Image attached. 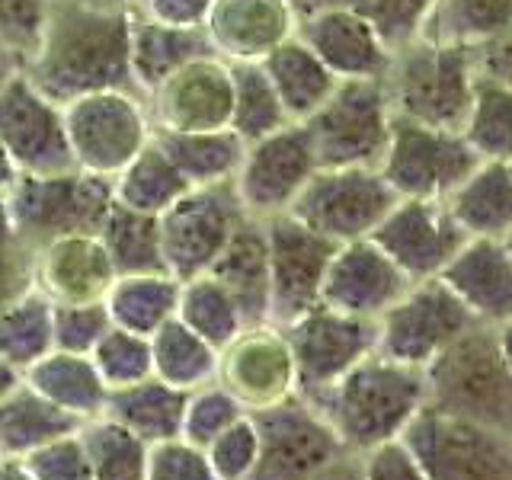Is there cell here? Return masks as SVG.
<instances>
[{"mask_svg": "<svg viewBox=\"0 0 512 480\" xmlns=\"http://www.w3.org/2000/svg\"><path fill=\"white\" fill-rule=\"evenodd\" d=\"M128 16L132 7L48 0L42 36L20 71L58 106L100 90H135L128 68Z\"/></svg>", "mask_w": 512, "mask_h": 480, "instance_id": "1", "label": "cell"}, {"mask_svg": "<svg viewBox=\"0 0 512 480\" xmlns=\"http://www.w3.org/2000/svg\"><path fill=\"white\" fill-rule=\"evenodd\" d=\"M308 404L320 410L343 452L362 455L388 439H400L413 416L426 407L423 368L372 352Z\"/></svg>", "mask_w": 512, "mask_h": 480, "instance_id": "2", "label": "cell"}, {"mask_svg": "<svg viewBox=\"0 0 512 480\" xmlns=\"http://www.w3.org/2000/svg\"><path fill=\"white\" fill-rule=\"evenodd\" d=\"M426 407L512 432L509 327L474 324L423 365Z\"/></svg>", "mask_w": 512, "mask_h": 480, "instance_id": "3", "label": "cell"}, {"mask_svg": "<svg viewBox=\"0 0 512 480\" xmlns=\"http://www.w3.org/2000/svg\"><path fill=\"white\" fill-rule=\"evenodd\" d=\"M477 80L474 48L439 39H416L391 58L384 90L394 116L429 128L461 132Z\"/></svg>", "mask_w": 512, "mask_h": 480, "instance_id": "4", "label": "cell"}, {"mask_svg": "<svg viewBox=\"0 0 512 480\" xmlns=\"http://www.w3.org/2000/svg\"><path fill=\"white\" fill-rule=\"evenodd\" d=\"M13 234L32 253L48 240L68 234H96L106 208L112 205V180L84 170L26 176L4 192Z\"/></svg>", "mask_w": 512, "mask_h": 480, "instance_id": "5", "label": "cell"}, {"mask_svg": "<svg viewBox=\"0 0 512 480\" xmlns=\"http://www.w3.org/2000/svg\"><path fill=\"white\" fill-rule=\"evenodd\" d=\"M301 125L311 138L317 170L378 167L391 128L384 80H340Z\"/></svg>", "mask_w": 512, "mask_h": 480, "instance_id": "6", "label": "cell"}, {"mask_svg": "<svg viewBox=\"0 0 512 480\" xmlns=\"http://www.w3.org/2000/svg\"><path fill=\"white\" fill-rule=\"evenodd\" d=\"M429 480H512V432L423 407L404 429Z\"/></svg>", "mask_w": 512, "mask_h": 480, "instance_id": "7", "label": "cell"}, {"mask_svg": "<svg viewBox=\"0 0 512 480\" xmlns=\"http://www.w3.org/2000/svg\"><path fill=\"white\" fill-rule=\"evenodd\" d=\"M61 112L74 167L84 173L109 176V180L154 135L148 103L138 90L87 93L61 106Z\"/></svg>", "mask_w": 512, "mask_h": 480, "instance_id": "8", "label": "cell"}, {"mask_svg": "<svg viewBox=\"0 0 512 480\" xmlns=\"http://www.w3.org/2000/svg\"><path fill=\"white\" fill-rule=\"evenodd\" d=\"M480 164L461 132L429 128L413 119L394 116L388 128L378 173L397 199H445L464 176Z\"/></svg>", "mask_w": 512, "mask_h": 480, "instance_id": "9", "label": "cell"}, {"mask_svg": "<svg viewBox=\"0 0 512 480\" xmlns=\"http://www.w3.org/2000/svg\"><path fill=\"white\" fill-rule=\"evenodd\" d=\"M394 202V189L384 183L378 167H327L314 170L288 215L340 247L365 240Z\"/></svg>", "mask_w": 512, "mask_h": 480, "instance_id": "10", "label": "cell"}, {"mask_svg": "<svg viewBox=\"0 0 512 480\" xmlns=\"http://www.w3.org/2000/svg\"><path fill=\"white\" fill-rule=\"evenodd\" d=\"M244 218L231 183L186 189L157 215L164 269L176 282L205 276Z\"/></svg>", "mask_w": 512, "mask_h": 480, "instance_id": "11", "label": "cell"}, {"mask_svg": "<svg viewBox=\"0 0 512 480\" xmlns=\"http://www.w3.org/2000/svg\"><path fill=\"white\" fill-rule=\"evenodd\" d=\"M250 420L256 426V464L247 480H311L343 455L327 420L301 394L253 410Z\"/></svg>", "mask_w": 512, "mask_h": 480, "instance_id": "12", "label": "cell"}, {"mask_svg": "<svg viewBox=\"0 0 512 480\" xmlns=\"http://www.w3.org/2000/svg\"><path fill=\"white\" fill-rule=\"evenodd\" d=\"M471 324V311L439 279L413 282L375 320V352L391 362L423 368Z\"/></svg>", "mask_w": 512, "mask_h": 480, "instance_id": "13", "label": "cell"}, {"mask_svg": "<svg viewBox=\"0 0 512 480\" xmlns=\"http://www.w3.org/2000/svg\"><path fill=\"white\" fill-rule=\"evenodd\" d=\"M295 365V394L304 400L327 391L352 365L375 352V320L349 317L314 304L311 311L279 327Z\"/></svg>", "mask_w": 512, "mask_h": 480, "instance_id": "14", "label": "cell"}, {"mask_svg": "<svg viewBox=\"0 0 512 480\" xmlns=\"http://www.w3.org/2000/svg\"><path fill=\"white\" fill-rule=\"evenodd\" d=\"M314 170L317 160L308 132L301 122H288L279 132L247 144L231 186L247 218L269 221L292 208Z\"/></svg>", "mask_w": 512, "mask_h": 480, "instance_id": "15", "label": "cell"}, {"mask_svg": "<svg viewBox=\"0 0 512 480\" xmlns=\"http://www.w3.org/2000/svg\"><path fill=\"white\" fill-rule=\"evenodd\" d=\"M0 148L26 176L77 170L61 106L32 87L20 68L10 71L0 84Z\"/></svg>", "mask_w": 512, "mask_h": 480, "instance_id": "16", "label": "cell"}, {"mask_svg": "<svg viewBox=\"0 0 512 480\" xmlns=\"http://www.w3.org/2000/svg\"><path fill=\"white\" fill-rule=\"evenodd\" d=\"M263 224L269 250V324L285 327L320 304V285L336 244L304 228L288 212Z\"/></svg>", "mask_w": 512, "mask_h": 480, "instance_id": "17", "label": "cell"}, {"mask_svg": "<svg viewBox=\"0 0 512 480\" xmlns=\"http://www.w3.org/2000/svg\"><path fill=\"white\" fill-rule=\"evenodd\" d=\"M368 240L410 282L436 279L442 266L468 240L439 199H397Z\"/></svg>", "mask_w": 512, "mask_h": 480, "instance_id": "18", "label": "cell"}, {"mask_svg": "<svg viewBox=\"0 0 512 480\" xmlns=\"http://www.w3.org/2000/svg\"><path fill=\"white\" fill-rule=\"evenodd\" d=\"M154 132H212L231 122V64L202 55L144 96Z\"/></svg>", "mask_w": 512, "mask_h": 480, "instance_id": "19", "label": "cell"}, {"mask_svg": "<svg viewBox=\"0 0 512 480\" xmlns=\"http://www.w3.org/2000/svg\"><path fill=\"white\" fill-rule=\"evenodd\" d=\"M215 381L228 391L247 413L279 404L295 394L292 352L279 327L256 324L240 330L218 352Z\"/></svg>", "mask_w": 512, "mask_h": 480, "instance_id": "20", "label": "cell"}, {"mask_svg": "<svg viewBox=\"0 0 512 480\" xmlns=\"http://www.w3.org/2000/svg\"><path fill=\"white\" fill-rule=\"evenodd\" d=\"M295 36L336 80H384L391 52L359 13L346 7H295Z\"/></svg>", "mask_w": 512, "mask_h": 480, "instance_id": "21", "label": "cell"}, {"mask_svg": "<svg viewBox=\"0 0 512 480\" xmlns=\"http://www.w3.org/2000/svg\"><path fill=\"white\" fill-rule=\"evenodd\" d=\"M410 285L404 272L365 237L333 250L320 285V304L349 317L378 320Z\"/></svg>", "mask_w": 512, "mask_h": 480, "instance_id": "22", "label": "cell"}, {"mask_svg": "<svg viewBox=\"0 0 512 480\" xmlns=\"http://www.w3.org/2000/svg\"><path fill=\"white\" fill-rule=\"evenodd\" d=\"M480 324H512V250L509 240L468 237L436 276Z\"/></svg>", "mask_w": 512, "mask_h": 480, "instance_id": "23", "label": "cell"}, {"mask_svg": "<svg viewBox=\"0 0 512 480\" xmlns=\"http://www.w3.org/2000/svg\"><path fill=\"white\" fill-rule=\"evenodd\" d=\"M202 32L224 61H260L279 42L295 36L292 0H215Z\"/></svg>", "mask_w": 512, "mask_h": 480, "instance_id": "24", "label": "cell"}, {"mask_svg": "<svg viewBox=\"0 0 512 480\" xmlns=\"http://www.w3.org/2000/svg\"><path fill=\"white\" fill-rule=\"evenodd\" d=\"M112 282L116 269L96 234H68L32 253V285L52 304L103 301Z\"/></svg>", "mask_w": 512, "mask_h": 480, "instance_id": "25", "label": "cell"}, {"mask_svg": "<svg viewBox=\"0 0 512 480\" xmlns=\"http://www.w3.org/2000/svg\"><path fill=\"white\" fill-rule=\"evenodd\" d=\"M202 55H215L202 29L157 23L132 7V16H128V68H132V84L141 96L157 90L173 71H180L183 64Z\"/></svg>", "mask_w": 512, "mask_h": 480, "instance_id": "26", "label": "cell"}, {"mask_svg": "<svg viewBox=\"0 0 512 480\" xmlns=\"http://www.w3.org/2000/svg\"><path fill=\"white\" fill-rule=\"evenodd\" d=\"M208 276L228 288L237 301L247 327L269 324V250H266V224L244 218L208 269Z\"/></svg>", "mask_w": 512, "mask_h": 480, "instance_id": "27", "label": "cell"}, {"mask_svg": "<svg viewBox=\"0 0 512 480\" xmlns=\"http://www.w3.org/2000/svg\"><path fill=\"white\" fill-rule=\"evenodd\" d=\"M442 205L468 237L509 240L512 164L509 160H480V164L442 199Z\"/></svg>", "mask_w": 512, "mask_h": 480, "instance_id": "28", "label": "cell"}, {"mask_svg": "<svg viewBox=\"0 0 512 480\" xmlns=\"http://www.w3.org/2000/svg\"><path fill=\"white\" fill-rule=\"evenodd\" d=\"M23 381L36 394L52 400L58 410L71 413L80 423L103 416L106 397H109V388L103 384L100 372L93 368L90 356H80V352L52 349L48 356H42L39 362H32L26 368Z\"/></svg>", "mask_w": 512, "mask_h": 480, "instance_id": "29", "label": "cell"}, {"mask_svg": "<svg viewBox=\"0 0 512 480\" xmlns=\"http://www.w3.org/2000/svg\"><path fill=\"white\" fill-rule=\"evenodd\" d=\"M260 68L276 90L288 122H304L340 84L298 36H288L272 52H266L260 58Z\"/></svg>", "mask_w": 512, "mask_h": 480, "instance_id": "30", "label": "cell"}, {"mask_svg": "<svg viewBox=\"0 0 512 480\" xmlns=\"http://www.w3.org/2000/svg\"><path fill=\"white\" fill-rule=\"evenodd\" d=\"M183 407L186 394L151 375L138 384H128V388L109 391L103 416L138 436L144 445H157L180 436Z\"/></svg>", "mask_w": 512, "mask_h": 480, "instance_id": "31", "label": "cell"}, {"mask_svg": "<svg viewBox=\"0 0 512 480\" xmlns=\"http://www.w3.org/2000/svg\"><path fill=\"white\" fill-rule=\"evenodd\" d=\"M80 420L58 410L26 381L0 397V458H26L36 448L77 432Z\"/></svg>", "mask_w": 512, "mask_h": 480, "instance_id": "32", "label": "cell"}, {"mask_svg": "<svg viewBox=\"0 0 512 480\" xmlns=\"http://www.w3.org/2000/svg\"><path fill=\"white\" fill-rule=\"evenodd\" d=\"M154 144L186 186H215L231 183L244 160L247 144L231 128H212V132H154Z\"/></svg>", "mask_w": 512, "mask_h": 480, "instance_id": "33", "label": "cell"}, {"mask_svg": "<svg viewBox=\"0 0 512 480\" xmlns=\"http://www.w3.org/2000/svg\"><path fill=\"white\" fill-rule=\"evenodd\" d=\"M180 282L170 272H144V276H116L103 295L112 327L151 336L170 317H176Z\"/></svg>", "mask_w": 512, "mask_h": 480, "instance_id": "34", "label": "cell"}, {"mask_svg": "<svg viewBox=\"0 0 512 480\" xmlns=\"http://www.w3.org/2000/svg\"><path fill=\"white\" fill-rule=\"evenodd\" d=\"M96 240L103 244L116 276H144V272H167L160 256L157 215H144L135 208L112 202L96 228Z\"/></svg>", "mask_w": 512, "mask_h": 480, "instance_id": "35", "label": "cell"}, {"mask_svg": "<svg viewBox=\"0 0 512 480\" xmlns=\"http://www.w3.org/2000/svg\"><path fill=\"white\" fill-rule=\"evenodd\" d=\"M151 372L157 381L189 394L215 381L218 349L192 333L183 320L170 317L164 327L151 333Z\"/></svg>", "mask_w": 512, "mask_h": 480, "instance_id": "36", "label": "cell"}, {"mask_svg": "<svg viewBox=\"0 0 512 480\" xmlns=\"http://www.w3.org/2000/svg\"><path fill=\"white\" fill-rule=\"evenodd\" d=\"M189 186L164 151L151 141L128 160V164L112 176V202H119L125 208H135L144 215H160L167 205H173L183 196Z\"/></svg>", "mask_w": 512, "mask_h": 480, "instance_id": "37", "label": "cell"}, {"mask_svg": "<svg viewBox=\"0 0 512 480\" xmlns=\"http://www.w3.org/2000/svg\"><path fill=\"white\" fill-rule=\"evenodd\" d=\"M461 138L471 144L480 160L512 157V80L477 74Z\"/></svg>", "mask_w": 512, "mask_h": 480, "instance_id": "38", "label": "cell"}, {"mask_svg": "<svg viewBox=\"0 0 512 480\" xmlns=\"http://www.w3.org/2000/svg\"><path fill=\"white\" fill-rule=\"evenodd\" d=\"M52 349V301L32 285L0 311V359L23 375Z\"/></svg>", "mask_w": 512, "mask_h": 480, "instance_id": "39", "label": "cell"}, {"mask_svg": "<svg viewBox=\"0 0 512 480\" xmlns=\"http://www.w3.org/2000/svg\"><path fill=\"white\" fill-rule=\"evenodd\" d=\"M176 320L202 336L208 346L218 352L228 346L240 330H247V320L240 314L237 301L228 295V288L212 276H196L180 282V301H176Z\"/></svg>", "mask_w": 512, "mask_h": 480, "instance_id": "40", "label": "cell"}, {"mask_svg": "<svg viewBox=\"0 0 512 480\" xmlns=\"http://www.w3.org/2000/svg\"><path fill=\"white\" fill-rule=\"evenodd\" d=\"M231 64V132L250 144L288 125V116L263 74L260 61H228Z\"/></svg>", "mask_w": 512, "mask_h": 480, "instance_id": "41", "label": "cell"}, {"mask_svg": "<svg viewBox=\"0 0 512 480\" xmlns=\"http://www.w3.org/2000/svg\"><path fill=\"white\" fill-rule=\"evenodd\" d=\"M512 0H436L423 39L484 45L509 36Z\"/></svg>", "mask_w": 512, "mask_h": 480, "instance_id": "42", "label": "cell"}, {"mask_svg": "<svg viewBox=\"0 0 512 480\" xmlns=\"http://www.w3.org/2000/svg\"><path fill=\"white\" fill-rule=\"evenodd\" d=\"M77 436L87 452L93 480H144L148 445L119 423L96 416L77 426Z\"/></svg>", "mask_w": 512, "mask_h": 480, "instance_id": "43", "label": "cell"}, {"mask_svg": "<svg viewBox=\"0 0 512 480\" xmlns=\"http://www.w3.org/2000/svg\"><path fill=\"white\" fill-rule=\"evenodd\" d=\"M295 7H346L359 13L388 45V52L397 55L400 48L423 39L436 0H295Z\"/></svg>", "mask_w": 512, "mask_h": 480, "instance_id": "44", "label": "cell"}, {"mask_svg": "<svg viewBox=\"0 0 512 480\" xmlns=\"http://www.w3.org/2000/svg\"><path fill=\"white\" fill-rule=\"evenodd\" d=\"M93 368L100 372L109 391L128 388L144 378H151V336H141L122 327H109L103 340L90 352Z\"/></svg>", "mask_w": 512, "mask_h": 480, "instance_id": "45", "label": "cell"}, {"mask_svg": "<svg viewBox=\"0 0 512 480\" xmlns=\"http://www.w3.org/2000/svg\"><path fill=\"white\" fill-rule=\"evenodd\" d=\"M240 416H247V410L221 388L218 381H208L202 388L186 394L183 407V423H180V439L189 445L205 448L215 436H221L231 423H237Z\"/></svg>", "mask_w": 512, "mask_h": 480, "instance_id": "46", "label": "cell"}, {"mask_svg": "<svg viewBox=\"0 0 512 480\" xmlns=\"http://www.w3.org/2000/svg\"><path fill=\"white\" fill-rule=\"evenodd\" d=\"M112 327L103 301H77V304H52V346L61 352H80L90 356L93 346L103 340Z\"/></svg>", "mask_w": 512, "mask_h": 480, "instance_id": "47", "label": "cell"}, {"mask_svg": "<svg viewBox=\"0 0 512 480\" xmlns=\"http://www.w3.org/2000/svg\"><path fill=\"white\" fill-rule=\"evenodd\" d=\"M202 452L208 458V468H212L215 480H247L256 464V426L250 420V413L231 423Z\"/></svg>", "mask_w": 512, "mask_h": 480, "instance_id": "48", "label": "cell"}, {"mask_svg": "<svg viewBox=\"0 0 512 480\" xmlns=\"http://www.w3.org/2000/svg\"><path fill=\"white\" fill-rule=\"evenodd\" d=\"M48 16V0H0V48L23 64L36 48Z\"/></svg>", "mask_w": 512, "mask_h": 480, "instance_id": "49", "label": "cell"}, {"mask_svg": "<svg viewBox=\"0 0 512 480\" xmlns=\"http://www.w3.org/2000/svg\"><path fill=\"white\" fill-rule=\"evenodd\" d=\"M20 461L32 480H93L90 461L77 432H68V436L36 448Z\"/></svg>", "mask_w": 512, "mask_h": 480, "instance_id": "50", "label": "cell"}, {"mask_svg": "<svg viewBox=\"0 0 512 480\" xmlns=\"http://www.w3.org/2000/svg\"><path fill=\"white\" fill-rule=\"evenodd\" d=\"M144 480H215L202 448L189 445L186 439H167L148 445V464Z\"/></svg>", "mask_w": 512, "mask_h": 480, "instance_id": "51", "label": "cell"}, {"mask_svg": "<svg viewBox=\"0 0 512 480\" xmlns=\"http://www.w3.org/2000/svg\"><path fill=\"white\" fill-rule=\"evenodd\" d=\"M32 288V250L20 244L7 215V202L0 196V311L13 298Z\"/></svg>", "mask_w": 512, "mask_h": 480, "instance_id": "52", "label": "cell"}, {"mask_svg": "<svg viewBox=\"0 0 512 480\" xmlns=\"http://www.w3.org/2000/svg\"><path fill=\"white\" fill-rule=\"evenodd\" d=\"M362 480H429L404 439H388L359 455Z\"/></svg>", "mask_w": 512, "mask_h": 480, "instance_id": "53", "label": "cell"}, {"mask_svg": "<svg viewBox=\"0 0 512 480\" xmlns=\"http://www.w3.org/2000/svg\"><path fill=\"white\" fill-rule=\"evenodd\" d=\"M215 0H141L135 10L151 16L157 23L167 26H183V29H202L208 10Z\"/></svg>", "mask_w": 512, "mask_h": 480, "instance_id": "54", "label": "cell"}, {"mask_svg": "<svg viewBox=\"0 0 512 480\" xmlns=\"http://www.w3.org/2000/svg\"><path fill=\"white\" fill-rule=\"evenodd\" d=\"M311 480H362V471H359V455L352 452H343L336 455L324 471H317Z\"/></svg>", "mask_w": 512, "mask_h": 480, "instance_id": "55", "label": "cell"}, {"mask_svg": "<svg viewBox=\"0 0 512 480\" xmlns=\"http://www.w3.org/2000/svg\"><path fill=\"white\" fill-rule=\"evenodd\" d=\"M16 176H20V170L13 167V160L7 157V151L0 148V196H4V192L16 183Z\"/></svg>", "mask_w": 512, "mask_h": 480, "instance_id": "56", "label": "cell"}, {"mask_svg": "<svg viewBox=\"0 0 512 480\" xmlns=\"http://www.w3.org/2000/svg\"><path fill=\"white\" fill-rule=\"evenodd\" d=\"M0 480H32L29 471L23 468V461L16 458H0Z\"/></svg>", "mask_w": 512, "mask_h": 480, "instance_id": "57", "label": "cell"}, {"mask_svg": "<svg viewBox=\"0 0 512 480\" xmlns=\"http://www.w3.org/2000/svg\"><path fill=\"white\" fill-rule=\"evenodd\" d=\"M20 381H23V375L16 372V368H13L10 362H4V359H0V397H4L7 391H13V388H16V384H20Z\"/></svg>", "mask_w": 512, "mask_h": 480, "instance_id": "58", "label": "cell"}, {"mask_svg": "<svg viewBox=\"0 0 512 480\" xmlns=\"http://www.w3.org/2000/svg\"><path fill=\"white\" fill-rule=\"evenodd\" d=\"M68 4H84V7H132L128 0H68Z\"/></svg>", "mask_w": 512, "mask_h": 480, "instance_id": "59", "label": "cell"}, {"mask_svg": "<svg viewBox=\"0 0 512 480\" xmlns=\"http://www.w3.org/2000/svg\"><path fill=\"white\" fill-rule=\"evenodd\" d=\"M16 68H20V64H16V61L4 52V48H0V84H4L7 74H10V71H16Z\"/></svg>", "mask_w": 512, "mask_h": 480, "instance_id": "60", "label": "cell"}, {"mask_svg": "<svg viewBox=\"0 0 512 480\" xmlns=\"http://www.w3.org/2000/svg\"><path fill=\"white\" fill-rule=\"evenodd\" d=\"M128 4H132V7H138V4H141V0H128Z\"/></svg>", "mask_w": 512, "mask_h": 480, "instance_id": "61", "label": "cell"}, {"mask_svg": "<svg viewBox=\"0 0 512 480\" xmlns=\"http://www.w3.org/2000/svg\"><path fill=\"white\" fill-rule=\"evenodd\" d=\"M292 4H295V0H292Z\"/></svg>", "mask_w": 512, "mask_h": 480, "instance_id": "62", "label": "cell"}]
</instances>
